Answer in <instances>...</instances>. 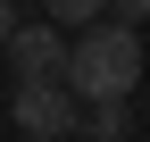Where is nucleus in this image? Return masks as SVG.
<instances>
[{
  "mask_svg": "<svg viewBox=\"0 0 150 142\" xmlns=\"http://www.w3.org/2000/svg\"><path fill=\"white\" fill-rule=\"evenodd\" d=\"M117 9V25H150V0H108Z\"/></svg>",
  "mask_w": 150,
  "mask_h": 142,
  "instance_id": "obj_6",
  "label": "nucleus"
},
{
  "mask_svg": "<svg viewBox=\"0 0 150 142\" xmlns=\"http://www.w3.org/2000/svg\"><path fill=\"white\" fill-rule=\"evenodd\" d=\"M0 59L17 67V84H50V75H67V25H50V17H42V25H17Z\"/></svg>",
  "mask_w": 150,
  "mask_h": 142,
  "instance_id": "obj_3",
  "label": "nucleus"
},
{
  "mask_svg": "<svg viewBox=\"0 0 150 142\" xmlns=\"http://www.w3.org/2000/svg\"><path fill=\"white\" fill-rule=\"evenodd\" d=\"M17 134H25V142H67V134H83V100H75L59 75H50V84H17Z\"/></svg>",
  "mask_w": 150,
  "mask_h": 142,
  "instance_id": "obj_2",
  "label": "nucleus"
},
{
  "mask_svg": "<svg viewBox=\"0 0 150 142\" xmlns=\"http://www.w3.org/2000/svg\"><path fill=\"white\" fill-rule=\"evenodd\" d=\"M83 134L92 142H125L134 134V109H125V100H83Z\"/></svg>",
  "mask_w": 150,
  "mask_h": 142,
  "instance_id": "obj_4",
  "label": "nucleus"
},
{
  "mask_svg": "<svg viewBox=\"0 0 150 142\" xmlns=\"http://www.w3.org/2000/svg\"><path fill=\"white\" fill-rule=\"evenodd\" d=\"M150 75V50L134 25H117V17H92L83 33L67 42V92L75 100H134V84Z\"/></svg>",
  "mask_w": 150,
  "mask_h": 142,
  "instance_id": "obj_1",
  "label": "nucleus"
},
{
  "mask_svg": "<svg viewBox=\"0 0 150 142\" xmlns=\"http://www.w3.org/2000/svg\"><path fill=\"white\" fill-rule=\"evenodd\" d=\"M67 142H75V134H67ZM83 142H92V134H83Z\"/></svg>",
  "mask_w": 150,
  "mask_h": 142,
  "instance_id": "obj_8",
  "label": "nucleus"
},
{
  "mask_svg": "<svg viewBox=\"0 0 150 142\" xmlns=\"http://www.w3.org/2000/svg\"><path fill=\"white\" fill-rule=\"evenodd\" d=\"M42 17H50V25H75V33H83L92 17H108V0H42Z\"/></svg>",
  "mask_w": 150,
  "mask_h": 142,
  "instance_id": "obj_5",
  "label": "nucleus"
},
{
  "mask_svg": "<svg viewBox=\"0 0 150 142\" xmlns=\"http://www.w3.org/2000/svg\"><path fill=\"white\" fill-rule=\"evenodd\" d=\"M25 25V17H17V0H0V50H8V33Z\"/></svg>",
  "mask_w": 150,
  "mask_h": 142,
  "instance_id": "obj_7",
  "label": "nucleus"
}]
</instances>
